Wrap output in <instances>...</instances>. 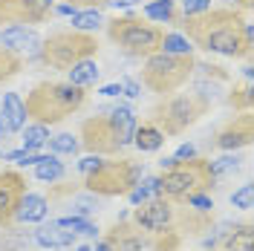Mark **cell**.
Segmentation results:
<instances>
[{"label":"cell","mask_w":254,"mask_h":251,"mask_svg":"<svg viewBox=\"0 0 254 251\" xmlns=\"http://www.w3.org/2000/svg\"><path fill=\"white\" fill-rule=\"evenodd\" d=\"M176 26L185 32L188 44L225 55V58H252V23H246V17L231 6L220 9H205L199 15H182Z\"/></svg>","instance_id":"cell-1"},{"label":"cell","mask_w":254,"mask_h":251,"mask_svg":"<svg viewBox=\"0 0 254 251\" xmlns=\"http://www.w3.org/2000/svg\"><path fill=\"white\" fill-rule=\"evenodd\" d=\"M84 104H87V90L69 84V81H41L32 87L23 101L26 119L47 127L61 125L64 119L75 116Z\"/></svg>","instance_id":"cell-2"},{"label":"cell","mask_w":254,"mask_h":251,"mask_svg":"<svg viewBox=\"0 0 254 251\" xmlns=\"http://www.w3.org/2000/svg\"><path fill=\"white\" fill-rule=\"evenodd\" d=\"M214 98H208L199 90L190 93H168L150 107V125L162 130V136H182L188 127L211 113Z\"/></svg>","instance_id":"cell-3"},{"label":"cell","mask_w":254,"mask_h":251,"mask_svg":"<svg viewBox=\"0 0 254 251\" xmlns=\"http://www.w3.org/2000/svg\"><path fill=\"white\" fill-rule=\"evenodd\" d=\"M156 182L159 196L174 199V202H188L193 193H208L217 185V179L211 173V159L205 156H190L174 162L171 168H162Z\"/></svg>","instance_id":"cell-4"},{"label":"cell","mask_w":254,"mask_h":251,"mask_svg":"<svg viewBox=\"0 0 254 251\" xmlns=\"http://www.w3.org/2000/svg\"><path fill=\"white\" fill-rule=\"evenodd\" d=\"M107 23V38L130 58H150L162 52L165 29L156 23H147L139 15H116Z\"/></svg>","instance_id":"cell-5"},{"label":"cell","mask_w":254,"mask_h":251,"mask_svg":"<svg viewBox=\"0 0 254 251\" xmlns=\"http://www.w3.org/2000/svg\"><path fill=\"white\" fill-rule=\"evenodd\" d=\"M95 55H98V38L93 32H78V29L52 32L38 47L41 63L49 66V69H61V72H66L69 66H75L78 61L95 58Z\"/></svg>","instance_id":"cell-6"},{"label":"cell","mask_w":254,"mask_h":251,"mask_svg":"<svg viewBox=\"0 0 254 251\" xmlns=\"http://www.w3.org/2000/svg\"><path fill=\"white\" fill-rule=\"evenodd\" d=\"M196 58L193 52L185 55H174V52H156L150 58H144L142 66V87H147L156 95L176 93L182 84H188V78L193 75Z\"/></svg>","instance_id":"cell-7"},{"label":"cell","mask_w":254,"mask_h":251,"mask_svg":"<svg viewBox=\"0 0 254 251\" xmlns=\"http://www.w3.org/2000/svg\"><path fill=\"white\" fill-rule=\"evenodd\" d=\"M142 179V165L133 159L98 162L90 173H84V188L95 196H127Z\"/></svg>","instance_id":"cell-8"},{"label":"cell","mask_w":254,"mask_h":251,"mask_svg":"<svg viewBox=\"0 0 254 251\" xmlns=\"http://www.w3.org/2000/svg\"><path fill=\"white\" fill-rule=\"evenodd\" d=\"M81 147L87 153H93V156H113V153H119L125 147L122 136H119V130H116L110 119V110L95 113L81 125Z\"/></svg>","instance_id":"cell-9"},{"label":"cell","mask_w":254,"mask_h":251,"mask_svg":"<svg viewBox=\"0 0 254 251\" xmlns=\"http://www.w3.org/2000/svg\"><path fill=\"white\" fill-rule=\"evenodd\" d=\"M55 0H0V23L38 26L52 17Z\"/></svg>","instance_id":"cell-10"},{"label":"cell","mask_w":254,"mask_h":251,"mask_svg":"<svg viewBox=\"0 0 254 251\" xmlns=\"http://www.w3.org/2000/svg\"><path fill=\"white\" fill-rule=\"evenodd\" d=\"M26 196V176L20 171H3L0 173V228L12 225L17 217V208Z\"/></svg>","instance_id":"cell-11"},{"label":"cell","mask_w":254,"mask_h":251,"mask_svg":"<svg viewBox=\"0 0 254 251\" xmlns=\"http://www.w3.org/2000/svg\"><path fill=\"white\" fill-rule=\"evenodd\" d=\"M254 139V119L252 113H240L234 116L225 127L217 130V136L211 141V147L217 150H240V147H249Z\"/></svg>","instance_id":"cell-12"},{"label":"cell","mask_w":254,"mask_h":251,"mask_svg":"<svg viewBox=\"0 0 254 251\" xmlns=\"http://www.w3.org/2000/svg\"><path fill=\"white\" fill-rule=\"evenodd\" d=\"M208 251H254V228L252 222L222 225L208 240Z\"/></svg>","instance_id":"cell-13"},{"label":"cell","mask_w":254,"mask_h":251,"mask_svg":"<svg viewBox=\"0 0 254 251\" xmlns=\"http://www.w3.org/2000/svg\"><path fill=\"white\" fill-rule=\"evenodd\" d=\"M104 240L110 243L113 251H142L147 246V240H144L142 228L136 225V222H127V220H119L113 225L110 231L104 234Z\"/></svg>","instance_id":"cell-14"},{"label":"cell","mask_w":254,"mask_h":251,"mask_svg":"<svg viewBox=\"0 0 254 251\" xmlns=\"http://www.w3.org/2000/svg\"><path fill=\"white\" fill-rule=\"evenodd\" d=\"M0 47L12 49L17 55L20 52H35L41 47V38H38L35 26H6L0 32Z\"/></svg>","instance_id":"cell-15"},{"label":"cell","mask_w":254,"mask_h":251,"mask_svg":"<svg viewBox=\"0 0 254 251\" xmlns=\"http://www.w3.org/2000/svg\"><path fill=\"white\" fill-rule=\"evenodd\" d=\"M35 243L41 249H72L75 246V234L61 228L58 222H47L35 231Z\"/></svg>","instance_id":"cell-16"},{"label":"cell","mask_w":254,"mask_h":251,"mask_svg":"<svg viewBox=\"0 0 254 251\" xmlns=\"http://www.w3.org/2000/svg\"><path fill=\"white\" fill-rule=\"evenodd\" d=\"M3 122L9 127V133H17L26 127V107H23V98L17 93H6L3 95Z\"/></svg>","instance_id":"cell-17"},{"label":"cell","mask_w":254,"mask_h":251,"mask_svg":"<svg viewBox=\"0 0 254 251\" xmlns=\"http://www.w3.org/2000/svg\"><path fill=\"white\" fill-rule=\"evenodd\" d=\"M165 141L168 139L162 136L159 127H153L150 122H142V125H136V130H133V141H130V144H136L142 153H153V150H159Z\"/></svg>","instance_id":"cell-18"},{"label":"cell","mask_w":254,"mask_h":251,"mask_svg":"<svg viewBox=\"0 0 254 251\" xmlns=\"http://www.w3.org/2000/svg\"><path fill=\"white\" fill-rule=\"evenodd\" d=\"M47 214H49L47 199H44V196H38V193H26V196H23V202H20V208H17V217H15V220L41 222Z\"/></svg>","instance_id":"cell-19"},{"label":"cell","mask_w":254,"mask_h":251,"mask_svg":"<svg viewBox=\"0 0 254 251\" xmlns=\"http://www.w3.org/2000/svg\"><path fill=\"white\" fill-rule=\"evenodd\" d=\"M66 75H69V84H75V87H93L95 81H98V75H101V69L95 66L93 58H87V61H78L75 66H69L66 69Z\"/></svg>","instance_id":"cell-20"},{"label":"cell","mask_w":254,"mask_h":251,"mask_svg":"<svg viewBox=\"0 0 254 251\" xmlns=\"http://www.w3.org/2000/svg\"><path fill=\"white\" fill-rule=\"evenodd\" d=\"M110 119L116 130H119V136H122V144H130L133 141V130H136V116L130 107L125 104H119V107H110Z\"/></svg>","instance_id":"cell-21"},{"label":"cell","mask_w":254,"mask_h":251,"mask_svg":"<svg viewBox=\"0 0 254 251\" xmlns=\"http://www.w3.org/2000/svg\"><path fill=\"white\" fill-rule=\"evenodd\" d=\"M144 15L156 23H176L179 20V9H176L174 0H153L144 6Z\"/></svg>","instance_id":"cell-22"},{"label":"cell","mask_w":254,"mask_h":251,"mask_svg":"<svg viewBox=\"0 0 254 251\" xmlns=\"http://www.w3.org/2000/svg\"><path fill=\"white\" fill-rule=\"evenodd\" d=\"M23 72V58L12 52V49L0 47V84H6V81H12L15 75Z\"/></svg>","instance_id":"cell-23"},{"label":"cell","mask_w":254,"mask_h":251,"mask_svg":"<svg viewBox=\"0 0 254 251\" xmlns=\"http://www.w3.org/2000/svg\"><path fill=\"white\" fill-rule=\"evenodd\" d=\"M49 141V127L47 125H29L23 127V150H41Z\"/></svg>","instance_id":"cell-24"},{"label":"cell","mask_w":254,"mask_h":251,"mask_svg":"<svg viewBox=\"0 0 254 251\" xmlns=\"http://www.w3.org/2000/svg\"><path fill=\"white\" fill-rule=\"evenodd\" d=\"M35 176L41 182H55L64 176V162H58V156H44L35 165Z\"/></svg>","instance_id":"cell-25"},{"label":"cell","mask_w":254,"mask_h":251,"mask_svg":"<svg viewBox=\"0 0 254 251\" xmlns=\"http://www.w3.org/2000/svg\"><path fill=\"white\" fill-rule=\"evenodd\" d=\"M69 205H72V217H93L101 208V199L95 193H78V196H72Z\"/></svg>","instance_id":"cell-26"},{"label":"cell","mask_w":254,"mask_h":251,"mask_svg":"<svg viewBox=\"0 0 254 251\" xmlns=\"http://www.w3.org/2000/svg\"><path fill=\"white\" fill-rule=\"evenodd\" d=\"M55 222H58L61 228H66V231H72L75 237L78 234L81 237H95V231H98L87 217H61V220H55Z\"/></svg>","instance_id":"cell-27"},{"label":"cell","mask_w":254,"mask_h":251,"mask_svg":"<svg viewBox=\"0 0 254 251\" xmlns=\"http://www.w3.org/2000/svg\"><path fill=\"white\" fill-rule=\"evenodd\" d=\"M101 23L104 20L98 15V9H84V12H75L72 15V29H78V32H95Z\"/></svg>","instance_id":"cell-28"},{"label":"cell","mask_w":254,"mask_h":251,"mask_svg":"<svg viewBox=\"0 0 254 251\" xmlns=\"http://www.w3.org/2000/svg\"><path fill=\"white\" fill-rule=\"evenodd\" d=\"M49 150L52 153H66V156H75L81 147V141L75 136H69V133H61V136H49Z\"/></svg>","instance_id":"cell-29"},{"label":"cell","mask_w":254,"mask_h":251,"mask_svg":"<svg viewBox=\"0 0 254 251\" xmlns=\"http://www.w3.org/2000/svg\"><path fill=\"white\" fill-rule=\"evenodd\" d=\"M252 101H254L252 84L234 87V90L228 93V107H234V110H240V113H249V110H252Z\"/></svg>","instance_id":"cell-30"},{"label":"cell","mask_w":254,"mask_h":251,"mask_svg":"<svg viewBox=\"0 0 254 251\" xmlns=\"http://www.w3.org/2000/svg\"><path fill=\"white\" fill-rule=\"evenodd\" d=\"M130 196V202L133 205H139V202H147V199H153V196H159V182H156V176H147L142 185H136V188L127 193Z\"/></svg>","instance_id":"cell-31"},{"label":"cell","mask_w":254,"mask_h":251,"mask_svg":"<svg viewBox=\"0 0 254 251\" xmlns=\"http://www.w3.org/2000/svg\"><path fill=\"white\" fill-rule=\"evenodd\" d=\"M182 249V234L179 231H162L153 240V251H179Z\"/></svg>","instance_id":"cell-32"},{"label":"cell","mask_w":254,"mask_h":251,"mask_svg":"<svg viewBox=\"0 0 254 251\" xmlns=\"http://www.w3.org/2000/svg\"><path fill=\"white\" fill-rule=\"evenodd\" d=\"M162 52H174V55H185L190 52L188 38L182 35H174V32H165V41H162Z\"/></svg>","instance_id":"cell-33"},{"label":"cell","mask_w":254,"mask_h":251,"mask_svg":"<svg viewBox=\"0 0 254 251\" xmlns=\"http://www.w3.org/2000/svg\"><path fill=\"white\" fill-rule=\"evenodd\" d=\"M237 168H240L237 156H222V159H217V162H211V173H214V179H220V176H225V173L237 171Z\"/></svg>","instance_id":"cell-34"},{"label":"cell","mask_w":254,"mask_h":251,"mask_svg":"<svg viewBox=\"0 0 254 251\" xmlns=\"http://www.w3.org/2000/svg\"><path fill=\"white\" fill-rule=\"evenodd\" d=\"M252 193H254V190H252L249 182H246V185H240V188L231 193V205L240 208V211H249V208H252Z\"/></svg>","instance_id":"cell-35"},{"label":"cell","mask_w":254,"mask_h":251,"mask_svg":"<svg viewBox=\"0 0 254 251\" xmlns=\"http://www.w3.org/2000/svg\"><path fill=\"white\" fill-rule=\"evenodd\" d=\"M6 159L9 162H17V165H38L44 156L38 150H12V153H6Z\"/></svg>","instance_id":"cell-36"},{"label":"cell","mask_w":254,"mask_h":251,"mask_svg":"<svg viewBox=\"0 0 254 251\" xmlns=\"http://www.w3.org/2000/svg\"><path fill=\"white\" fill-rule=\"evenodd\" d=\"M205 9H211V0H182L179 3V12L182 15H199Z\"/></svg>","instance_id":"cell-37"},{"label":"cell","mask_w":254,"mask_h":251,"mask_svg":"<svg viewBox=\"0 0 254 251\" xmlns=\"http://www.w3.org/2000/svg\"><path fill=\"white\" fill-rule=\"evenodd\" d=\"M69 3L72 9H101V6H110V0H64Z\"/></svg>","instance_id":"cell-38"},{"label":"cell","mask_w":254,"mask_h":251,"mask_svg":"<svg viewBox=\"0 0 254 251\" xmlns=\"http://www.w3.org/2000/svg\"><path fill=\"white\" fill-rule=\"evenodd\" d=\"M122 93H125L127 98H139V95H142V84L133 81V78H125L122 81Z\"/></svg>","instance_id":"cell-39"},{"label":"cell","mask_w":254,"mask_h":251,"mask_svg":"<svg viewBox=\"0 0 254 251\" xmlns=\"http://www.w3.org/2000/svg\"><path fill=\"white\" fill-rule=\"evenodd\" d=\"M190 156H196V147H193V144H182V147H179V150L174 153L176 162H182V159H190Z\"/></svg>","instance_id":"cell-40"},{"label":"cell","mask_w":254,"mask_h":251,"mask_svg":"<svg viewBox=\"0 0 254 251\" xmlns=\"http://www.w3.org/2000/svg\"><path fill=\"white\" fill-rule=\"evenodd\" d=\"M98 165V156H87V159H81L78 162V168H81V173H90Z\"/></svg>","instance_id":"cell-41"},{"label":"cell","mask_w":254,"mask_h":251,"mask_svg":"<svg viewBox=\"0 0 254 251\" xmlns=\"http://www.w3.org/2000/svg\"><path fill=\"white\" fill-rule=\"evenodd\" d=\"M122 93V84H107V87H101V95H107V98H110V95H119Z\"/></svg>","instance_id":"cell-42"},{"label":"cell","mask_w":254,"mask_h":251,"mask_svg":"<svg viewBox=\"0 0 254 251\" xmlns=\"http://www.w3.org/2000/svg\"><path fill=\"white\" fill-rule=\"evenodd\" d=\"M93 251H113V249H110V243H107V240H101V243H95Z\"/></svg>","instance_id":"cell-43"},{"label":"cell","mask_w":254,"mask_h":251,"mask_svg":"<svg viewBox=\"0 0 254 251\" xmlns=\"http://www.w3.org/2000/svg\"><path fill=\"white\" fill-rule=\"evenodd\" d=\"M110 3H116V6H136L139 0H110Z\"/></svg>","instance_id":"cell-44"},{"label":"cell","mask_w":254,"mask_h":251,"mask_svg":"<svg viewBox=\"0 0 254 251\" xmlns=\"http://www.w3.org/2000/svg\"><path fill=\"white\" fill-rule=\"evenodd\" d=\"M237 6H240V9H246V12H249V9L254 6V0H237Z\"/></svg>","instance_id":"cell-45"},{"label":"cell","mask_w":254,"mask_h":251,"mask_svg":"<svg viewBox=\"0 0 254 251\" xmlns=\"http://www.w3.org/2000/svg\"><path fill=\"white\" fill-rule=\"evenodd\" d=\"M6 133H9V127H6V122H3V116H0V139H3Z\"/></svg>","instance_id":"cell-46"},{"label":"cell","mask_w":254,"mask_h":251,"mask_svg":"<svg viewBox=\"0 0 254 251\" xmlns=\"http://www.w3.org/2000/svg\"><path fill=\"white\" fill-rule=\"evenodd\" d=\"M75 251H93V249H90V246H78Z\"/></svg>","instance_id":"cell-47"}]
</instances>
